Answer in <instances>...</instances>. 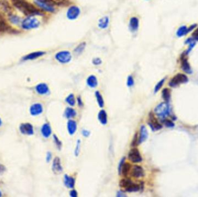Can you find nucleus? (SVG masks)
<instances>
[{
	"label": "nucleus",
	"instance_id": "nucleus-36",
	"mask_svg": "<svg viewBox=\"0 0 198 197\" xmlns=\"http://www.w3.org/2000/svg\"><path fill=\"white\" fill-rule=\"evenodd\" d=\"M162 98L166 102H169L170 98V90L168 89H165L162 91Z\"/></svg>",
	"mask_w": 198,
	"mask_h": 197
},
{
	"label": "nucleus",
	"instance_id": "nucleus-53",
	"mask_svg": "<svg viewBox=\"0 0 198 197\" xmlns=\"http://www.w3.org/2000/svg\"><path fill=\"white\" fill-rule=\"evenodd\" d=\"M1 196H2V194H1V192L0 191V197H1Z\"/></svg>",
	"mask_w": 198,
	"mask_h": 197
},
{
	"label": "nucleus",
	"instance_id": "nucleus-52",
	"mask_svg": "<svg viewBox=\"0 0 198 197\" xmlns=\"http://www.w3.org/2000/svg\"><path fill=\"white\" fill-rule=\"evenodd\" d=\"M2 121L1 120V118H0V127L2 125Z\"/></svg>",
	"mask_w": 198,
	"mask_h": 197
},
{
	"label": "nucleus",
	"instance_id": "nucleus-12",
	"mask_svg": "<svg viewBox=\"0 0 198 197\" xmlns=\"http://www.w3.org/2000/svg\"><path fill=\"white\" fill-rule=\"evenodd\" d=\"M148 125H150L151 129H152L153 131H158L162 128V125L159 123L158 121L155 119L154 117L153 113H150L149 115V121H148Z\"/></svg>",
	"mask_w": 198,
	"mask_h": 197
},
{
	"label": "nucleus",
	"instance_id": "nucleus-51",
	"mask_svg": "<svg viewBox=\"0 0 198 197\" xmlns=\"http://www.w3.org/2000/svg\"><path fill=\"white\" fill-rule=\"evenodd\" d=\"M6 170V168L4 165L0 164V173H4Z\"/></svg>",
	"mask_w": 198,
	"mask_h": 197
},
{
	"label": "nucleus",
	"instance_id": "nucleus-18",
	"mask_svg": "<svg viewBox=\"0 0 198 197\" xmlns=\"http://www.w3.org/2000/svg\"><path fill=\"white\" fill-rule=\"evenodd\" d=\"M139 27V20L136 17H132L129 21L130 30L132 32H135Z\"/></svg>",
	"mask_w": 198,
	"mask_h": 197
},
{
	"label": "nucleus",
	"instance_id": "nucleus-5",
	"mask_svg": "<svg viewBox=\"0 0 198 197\" xmlns=\"http://www.w3.org/2000/svg\"><path fill=\"white\" fill-rule=\"evenodd\" d=\"M188 81V79L186 75L182 73H178L170 81L169 85L170 87H175L180 84L186 83Z\"/></svg>",
	"mask_w": 198,
	"mask_h": 197
},
{
	"label": "nucleus",
	"instance_id": "nucleus-43",
	"mask_svg": "<svg viewBox=\"0 0 198 197\" xmlns=\"http://www.w3.org/2000/svg\"><path fill=\"white\" fill-rule=\"evenodd\" d=\"M163 123L165 125H166V127H169V128H171V127H173L174 126V123L169 120H163Z\"/></svg>",
	"mask_w": 198,
	"mask_h": 197
},
{
	"label": "nucleus",
	"instance_id": "nucleus-29",
	"mask_svg": "<svg viewBox=\"0 0 198 197\" xmlns=\"http://www.w3.org/2000/svg\"><path fill=\"white\" fill-rule=\"evenodd\" d=\"M95 97H96V98L97 104L99 105V107H100V108L104 107V101L103 97L102 96L101 93H100L99 91H96L95 92Z\"/></svg>",
	"mask_w": 198,
	"mask_h": 197
},
{
	"label": "nucleus",
	"instance_id": "nucleus-9",
	"mask_svg": "<svg viewBox=\"0 0 198 197\" xmlns=\"http://www.w3.org/2000/svg\"><path fill=\"white\" fill-rule=\"evenodd\" d=\"M19 129L22 134L26 135H32L34 133L33 126L29 123L21 124L19 127Z\"/></svg>",
	"mask_w": 198,
	"mask_h": 197
},
{
	"label": "nucleus",
	"instance_id": "nucleus-7",
	"mask_svg": "<svg viewBox=\"0 0 198 197\" xmlns=\"http://www.w3.org/2000/svg\"><path fill=\"white\" fill-rule=\"evenodd\" d=\"M0 12L7 15H11L13 9L7 0H0Z\"/></svg>",
	"mask_w": 198,
	"mask_h": 197
},
{
	"label": "nucleus",
	"instance_id": "nucleus-48",
	"mask_svg": "<svg viewBox=\"0 0 198 197\" xmlns=\"http://www.w3.org/2000/svg\"><path fill=\"white\" fill-rule=\"evenodd\" d=\"M82 134L84 137H88L90 135V133L89 132V131H88L86 129H83L82 131Z\"/></svg>",
	"mask_w": 198,
	"mask_h": 197
},
{
	"label": "nucleus",
	"instance_id": "nucleus-34",
	"mask_svg": "<svg viewBox=\"0 0 198 197\" xmlns=\"http://www.w3.org/2000/svg\"><path fill=\"white\" fill-rule=\"evenodd\" d=\"M65 102L70 106H74L75 103H76V100L75 98V96L73 94H70L68 97L65 98Z\"/></svg>",
	"mask_w": 198,
	"mask_h": 197
},
{
	"label": "nucleus",
	"instance_id": "nucleus-2",
	"mask_svg": "<svg viewBox=\"0 0 198 197\" xmlns=\"http://www.w3.org/2000/svg\"><path fill=\"white\" fill-rule=\"evenodd\" d=\"M35 2L42 9L46 12L55 11L54 7L56 5L55 0H35Z\"/></svg>",
	"mask_w": 198,
	"mask_h": 197
},
{
	"label": "nucleus",
	"instance_id": "nucleus-17",
	"mask_svg": "<svg viewBox=\"0 0 198 197\" xmlns=\"http://www.w3.org/2000/svg\"><path fill=\"white\" fill-rule=\"evenodd\" d=\"M36 90L37 93L40 95H46L49 93V89L48 86L46 83H40L36 85Z\"/></svg>",
	"mask_w": 198,
	"mask_h": 197
},
{
	"label": "nucleus",
	"instance_id": "nucleus-14",
	"mask_svg": "<svg viewBox=\"0 0 198 197\" xmlns=\"http://www.w3.org/2000/svg\"><path fill=\"white\" fill-rule=\"evenodd\" d=\"M131 175L135 178L142 177L144 175V169L139 165H134L131 169Z\"/></svg>",
	"mask_w": 198,
	"mask_h": 197
},
{
	"label": "nucleus",
	"instance_id": "nucleus-20",
	"mask_svg": "<svg viewBox=\"0 0 198 197\" xmlns=\"http://www.w3.org/2000/svg\"><path fill=\"white\" fill-rule=\"evenodd\" d=\"M75 181L74 178L70 176L67 175H65L64 176V184L69 189H73L75 186Z\"/></svg>",
	"mask_w": 198,
	"mask_h": 197
},
{
	"label": "nucleus",
	"instance_id": "nucleus-35",
	"mask_svg": "<svg viewBox=\"0 0 198 197\" xmlns=\"http://www.w3.org/2000/svg\"><path fill=\"white\" fill-rule=\"evenodd\" d=\"M140 189V186L136 184H134L132 183L131 185L129 186L128 188L126 189V191L127 192H129V193H132V192H136L139 191Z\"/></svg>",
	"mask_w": 198,
	"mask_h": 197
},
{
	"label": "nucleus",
	"instance_id": "nucleus-41",
	"mask_svg": "<svg viewBox=\"0 0 198 197\" xmlns=\"http://www.w3.org/2000/svg\"><path fill=\"white\" fill-rule=\"evenodd\" d=\"M134 84V81L133 77L132 76L130 75L127 79V86L128 87H132Z\"/></svg>",
	"mask_w": 198,
	"mask_h": 197
},
{
	"label": "nucleus",
	"instance_id": "nucleus-46",
	"mask_svg": "<svg viewBox=\"0 0 198 197\" xmlns=\"http://www.w3.org/2000/svg\"><path fill=\"white\" fill-rule=\"evenodd\" d=\"M70 195L71 197H77L78 196V193L75 190H72L70 192Z\"/></svg>",
	"mask_w": 198,
	"mask_h": 197
},
{
	"label": "nucleus",
	"instance_id": "nucleus-44",
	"mask_svg": "<svg viewBox=\"0 0 198 197\" xmlns=\"http://www.w3.org/2000/svg\"><path fill=\"white\" fill-rule=\"evenodd\" d=\"M192 38L195 40H198V27L194 31L192 34Z\"/></svg>",
	"mask_w": 198,
	"mask_h": 197
},
{
	"label": "nucleus",
	"instance_id": "nucleus-24",
	"mask_svg": "<svg viewBox=\"0 0 198 197\" xmlns=\"http://www.w3.org/2000/svg\"><path fill=\"white\" fill-rule=\"evenodd\" d=\"M87 85L91 88H95L98 85L97 77L94 75H90L86 80Z\"/></svg>",
	"mask_w": 198,
	"mask_h": 197
},
{
	"label": "nucleus",
	"instance_id": "nucleus-40",
	"mask_svg": "<svg viewBox=\"0 0 198 197\" xmlns=\"http://www.w3.org/2000/svg\"><path fill=\"white\" fill-rule=\"evenodd\" d=\"M165 81V79H163L161 81H159V82H158V83H157V85H156L155 87V89H154V92H155V93H157L158 91L161 89V88L162 87V86L163 85Z\"/></svg>",
	"mask_w": 198,
	"mask_h": 197
},
{
	"label": "nucleus",
	"instance_id": "nucleus-49",
	"mask_svg": "<svg viewBox=\"0 0 198 197\" xmlns=\"http://www.w3.org/2000/svg\"><path fill=\"white\" fill-rule=\"evenodd\" d=\"M77 102H78V106H83V102H82V99H81V97H77Z\"/></svg>",
	"mask_w": 198,
	"mask_h": 197
},
{
	"label": "nucleus",
	"instance_id": "nucleus-47",
	"mask_svg": "<svg viewBox=\"0 0 198 197\" xmlns=\"http://www.w3.org/2000/svg\"><path fill=\"white\" fill-rule=\"evenodd\" d=\"M52 153H51V152H48L47 154H46V162H50V161L51 160V159H52Z\"/></svg>",
	"mask_w": 198,
	"mask_h": 197
},
{
	"label": "nucleus",
	"instance_id": "nucleus-50",
	"mask_svg": "<svg viewBox=\"0 0 198 197\" xmlns=\"http://www.w3.org/2000/svg\"><path fill=\"white\" fill-rule=\"evenodd\" d=\"M117 196L118 197H126V194L121 191H119L117 192Z\"/></svg>",
	"mask_w": 198,
	"mask_h": 197
},
{
	"label": "nucleus",
	"instance_id": "nucleus-13",
	"mask_svg": "<svg viewBox=\"0 0 198 197\" xmlns=\"http://www.w3.org/2000/svg\"><path fill=\"white\" fill-rule=\"evenodd\" d=\"M52 169L53 173L55 174H60L63 171V167L61 164L60 158L59 157H56L52 162Z\"/></svg>",
	"mask_w": 198,
	"mask_h": 197
},
{
	"label": "nucleus",
	"instance_id": "nucleus-30",
	"mask_svg": "<svg viewBox=\"0 0 198 197\" xmlns=\"http://www.w3.org/2000/svg\"><path fill=\"white\" fill-rule=\"evenodd\" d=\"M188 33H189L188 28L186 26H182L178 28L176 34L178 37H181L184 35H186Z\"/></svg>",
	"mask_w": 198,
	"mask_h": 197
},
{
	"label": "nucleus",
	"instance_id": "nucleus-23",
	"mask_svg": "<svg viewBox=\"0 0 198 197\" xmlns=\"http://www.w3.org/2000/svg\"><path fill=\"white\" fill-rule=\"evenodd\" d=\"M45 53L44 52H33L32 53H30L28 55H27L26 56L24 57L23 58L24 60H31L36 59V58H38L42 56L43 55H44Z\"/></svg>",
	"mask_w": 198,
	"mask_h": 197
},
{
	"label": "nucleus",
	"instance_id": "nucleus-31",
	"mask_svg": "<svg viewBox=\"0 0 198 197\" xmlns=\"http://www.w3.org/2000/svg\"><path fill=\"white\" fill-rule=\"evenodd\" d=\"M185 43H186V44L189 45V48H188V50L186 52V54H188L192 50V49L194 48V47L196 43H195V40L192 38H188V39L186 40Z\"/></svg>",
	"mask_w": 198,
	"mask_h": 197
},
{
	"label": "nucleus",
	"instance_id": "nucleus-16",
	"mask_svg": "<svg viewBox=\"0 0 198 197\" xmlns=\"http://www.w3.org/2000/svg\"><path fill=\"white\" fill-rule=\"evenodd\" d=\"M148 137V133L147 129L144 125H142L140 129V135L138 137V143L140 144L147 139Z\"/></svg>",
	"mask_w": 198,
	"mask_h": 197
},
{
	"label": "nucleus",
	"instance_id": "nucleus-27",
	"mask_svg": "<svg viewBox=\"0 0 198 197\" xmlns=\"http://www.w3.org/2000/svg\"><path fill=\"white\" fill-rule=\"evenodd\" d=\"M109 18L107 16H104L99 20V27L102 29H105L109 26Z\"/></svg>",
	"mask_w": 198,
	"mask_h": 197
},
{
	"label": "nucleus",
	"instance_id": "nucleus-3",
	"mask_svg": "<svg viewBox=\"0 0 198 197\" xmlns=\"http://www.w3.org/2000/svg\"><path fill=\"white\" fill-rule=\"evenodd\" d=\"M154 112L159 117L164 119L169 114V107L166 102H162L157 106Z\"/></svg>",
	"mask_w": 198,
	"mask_h": 197
},
{
	"label": "nucleus",
	"instance_id": "nucleus-37",
	"mask_svg": "<svg viewBox=\"0 0 198 197\" xmlns=\"http://www.w3.org/2000/svg\"><path fill=\"white\" fill-rule=\"evenodd\" d=\"M53 140H54L55 145L56 146L57 148L60 150L62 147L61 142L60 141V139L58 138V137H57L56 135H53Z\"/></svg>",
	"mask_w": 198,
	"mask_h": 197
},
{
	"label": "nucleus",
	"instance_id": "nucleus-6",
	"mask_svg": "<svg viewBox=\"0 0 198 197\" xmlns=\"http://www.w3.org/2000/svg\"><path fill=\"white\" fill-rule=\"evenodd\" d=\"M128 158L130 161L133 163H138L142 160L141 154L139 150L136 148H133L130 150L128 154Z\"/></svg>",
	"mask_w": 198,
	"mask_h": 197
},
{
	"label": "nucleus",
	"instance_id": "nucleus-22",
	"mask_svg": "<svg viewBox=\"0 0 198 197\" xmlns=\"http://www.w3.org/2000/svg\"><path fill=\"white\" fill-rule=\"evenodd\" d=\"M98 120L100 122L101 124L106 125L108 121L107 114L104 110L102 109L98 113Z\"/></svg>",
	"mask_w": 198,
	"mask_h": 197
},
{
	"label": "nucleus",
	"instance_id": "nucleus-19",
	"mask_svg": "<svg viewBox=\"0 0 198 197\" xmlns=\"http://www.w3.org/2000/svg\"><path fill=\"white\" fill-rule=\"evenodd\" d=\"M41 131V134H42V136L45 138H48L52 134L51 127L48 123H45L42 126Z\"/></svg>",
	"mask_w": 198,
	"mask_h": 197
},
{
	"label": "nucleus",
	"instance_id": "nucleus-32",
	"mask_svg": "<svg viewBox=\"0 0 198 197\" xmlns=\"http://www.w3.org/2000/svg\"><path fill=\"white\" fill-rule=\"evenodd\" d=\"M85 47H86V42H82L81 44L78 45L77 47L74 49V52L75 54H81V53L83 52V51L84 50V49H85Z\"/></svg>",
	"mask_w": 198,
	"mask_h": 197
},
{
	"label": "nucleus",
	"instance_id": "nucleus-38",
	"mask_svg": "<svg viewBox=\"0 0 198 197\" xmlns=\"http://www.w3.org/2000/svg\"><path fill=\"white\" fill-rule=\"evenodd\" d=\"M138 133H136L134 135L133 138V140L132 141V143H131V146L133 148L136 147L138 145Z\"/></svg>",
	"mask_w": 198,
	"mask_h": 197
},
{
	"label": "nucleus",
	"instance_id": "nucleus-4",
	"mask_svg": "<svg viewBox=\"0 0 198 197\" xmlns=\"http://www.w3.org/2000/svg\"><path fill=\"white\" fill-rule=\"evenodd\" d=\"M55 59L61 64H67L71 60L72 56L69 51H60L57 53Z\"/></svg>",
	"mask_w": 198,
	"mask_h": 197
},
{
	"label": "nucleus",
	"instance_id": "nucleus-45",
	"mask_svg": "<svg viewBox=\"0 0 198 197\" xmlns=\"http://www.w3.org/2000/svg\"><path fill=\"white\" fill-rule=\"evenodd\" d=\"M92 63H93V64L95 65H99L101 64L102 61L99 58H95L93 59Z\"/></svg>",
	"mask_w": 198,
	"mask_h": 197
},
{
	"label": "nucleus",
	"instance_id": "nucleus-25",
	"mask_svg": "<svg viewBox=\"0 0 198 197\" xmlns=\"http://www.w3.org/2000/svg\"><path fill=\"white\" fill-rule=\"evenodd\" d=\"M9 29V26L7 24L4 17L0 12V32H6Z\"/></svg>",
	"mask_w": 198,
	"mask_h": 197
},
{
	"label": "nucleus",
	"instance_id": "nucleus-28",
	"mask_svg": "<svg viewBox=\"0 0 198 197\" xmlns=\"http://www.w3.org/2000/svg\"><path fill=\"white\" fill-rule=\"evenodd\" d=\"M77 115L76 111L72 108H67L65 112V116L67 119H72Z\"/></svg>",
	"mask_w": 198,
	"mask_h": 197
},
{
	"label": "nucleus",
	"instance_id": "nucleus-10",
	"mask_svg": "<svg viewBox=\"0 0 198 197\" xmlns=\"http://www.w3.org/2000/svg\"><path fill=\"white\" fill-rule=\"evenodd\" d=\"M80 14V9L77 6H71L67 12V17L70 20H75Z\"/></svg>",
	"mask_w": 198,
	"mask_h": 197
},
{
	"label": "nucleus",
	"instance_id": "nucleus-11",
	"mask_svg": "<svg viewBox=\"0 0 198 197\" xmlns=\"http://www.w3.org/2000/svg\"><path fill=\"white\" fill-rule=\"evenodd\" d=\"M40 25V22L35 18L29 17L26 19L23 23V27L26 29L36 28Z\"/></svg>",
	"mask_w": 198,
	"mask_h": 197
},
{
	"label": "nucleus",
	"instance_id": "nucleus-39",
	"mask_svg": "<svg viewBox=\"0 0 198 197\" xmlns=\"http://www.w3.org/2000/svg\"><path fill=\"white\" fill-rule=\"evenodd\" d=\"M81 140L78 139L77 142V144H76V147L74 151V154L75 156H78L80 153V150H81Z\"/></svg>",
	"mask_w": 198,
	"mask_h": 197
},
{
	"label": "nucleus",
	"instance_id": "nucleus-33",
	"mask_svg": "<svg viewBox=\"0 0 198 197\" xmlns=\"http://www.w3.org/2000/svg\"><path fill=\"white\" fill-rule=\"evenodd\" d=\"M133 183L132 181H130L129 179H123L119 181V186L122 188L126 189L129 186L131 185Z\"/></svg>",
	"mask_w": 198,
	"mask_h": 197
},
{
	"label": "nucleus",
	"instance_id": "nucleus-26",
	"mask_svg": "<svg viewBox=\"0 0 198 197\" xmlns=\"http://www.w3.org/2000/svg\"><path fill=\"white\" fill-rule=\"evenodd\" d=\"M132 169V166L129 163L125 162L122 167L120 175H122L124 176H127Z\"/></svg>",
	"mask_w": 198,
	"mask_h": 197
},
{
	"label": "nucleus",
	"instance_id": "nucleus-21",
	"mask_svg": "<svg viewBox=\"0 0 198 197\" xmlns=\"http://www.w3.org/2000/svg\"><path fill=\"white\" fill-rule=\"evenodd\" d=\"M77 129V124L76 121H75L73 120H70L67 123V129H68V132L69 134L70 135H74Z\"/></svg>",
	"mask_w": 198,
	"mask_h": 197
},
{
	"label": "nucleus",
	"instance_id": "nucleus-42",
	"mask_svg": "<svg viewBox=\"0 0 198 197\" xmlns=\"http://www.w3.org/2000/svg\"><path fill=\"white\" fill-rule=\"evenodd\" d=\"M126 158L125 157H122L120 162H119V164H118V173L119 175H120L121 173V170L122 167L123 165V164L125 162Z\"/></svg>",
	"mask_w": 198,
	"mask_h": 197
},
{
	"label": "nucleus",
	"instance_id": "nucleus-15",
	"mask_svg": "<svg viewBox=\"0 0 198 197\" xmlns=\"http://www.w3.org/2000/svg\"><path fill=\"white\" fill-rule=\"evenodd\" d=\"M30 112L32 116H38L43 112V107L42 105L36 103L32 105L30 108Z\"/></svg>",
	"mask_w": 198,
	"mask_h": 197
},
{
	"label": "nucleus",
	"instance_id": "nucleus-1",
	"mask_svg": "<svg viewBox=\"0 0 198 197\" xmlns=\"http://www.w3.org/2000/svg\"><path fill=\"white\" fill-rule=\"evenodd\" d=\"M12 2L14 7L23 13L25 15L32 16L41 14L40 10L26 0H12Z\"/></svg>",
	"mask_w": 198,
	"mask_h": 197
},
{
	"label": "nucleus",
	"instance_id": "nucleus-8",
	"mask_svg": "<svg viewBox=\"0 0 198 197\" xmlns=\"http://www.w3.org/2000/svg\"><path fill=\"white\" fill-rule=\"evenodd\" d=\"M186 52L182 53L180 57V60H181V68L183 71L187 73H192V69L191 68L190 65L189 64L187 58H186Z\"/></svg>",
	"mask_w": 198,
	"mask_h": 197
}]
</instances>
